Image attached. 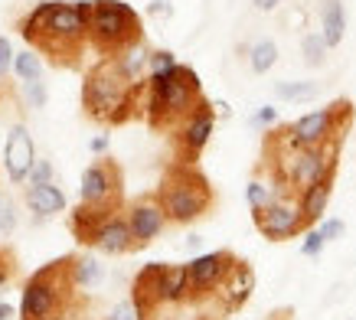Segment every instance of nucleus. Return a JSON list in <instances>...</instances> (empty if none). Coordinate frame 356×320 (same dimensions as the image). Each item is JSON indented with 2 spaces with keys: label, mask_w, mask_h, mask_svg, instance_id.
<instances>
[{
  "label": "nucleus",
  "mask_w": 356,
  "mask_h": 320,
  "mask_svg": "<svg viewBox=\"0 0 356 320\" xmlns=\"http://www.w3.org/2000/svg\"><path fill=\"white\" fill-rule=\"evenodd\" d=\"M17 33L26 49L46 59L53 69L79 72L88 46V0H43L26 17H20Z\"/></svg>",
  "instance_id": "obj_1"
},
{
  "label": "nucleus",
  "mask_w": 356,
  "mask_h": 320,
  "mask_svg": "<svg viewBox=\"0 0 356 320\" xmlns=\"http://www.w3.org/2000/svg\"><path fill=\"white\" fill-rule=\"evenodd\" d=\"M88 291L76 278V252L46 262L23 281L20 320H98Z\"/></svg>",
  "instance_id": "obj_2"
},
{
  "label": "nucleus",
  "mask_w": 356,
  "mask_h": 320,
  "mask_svg": "<svg viewBox=\"0 0 356 320\" xmlns=\"http://www.w3.org/2000/svg\"><path fill=\"white\" fill-rule=\"evenodd\" d=\"M147 79L138 82L124 72L121 59H98L82 75V115L102 128H121L134 118H144Z\"/></svg>",
  "instance_id": "obj_3"
},
{
  "label": "nucleus",
  "mask_w": 356,
  "mask_h": 320,
  "mask_svg": "<svg viewBox=\"0 0 356 320\" xmlns=\"http://www.w3.org/2000/svg\"><path fill=\"white\" fill-rule=\"evenodd\" d=\"M203 82L196 69L190 65H173L170 72L151 75L147 79V98H144V121L157 134H173L186 118L203 102Z\"/></svg>",
  "instance_id": "obj_4"
},
{
  "label": "nucleus",
  "mask_w": 356,
  "mask_h": 320,
  "mask_svg": "<svg viewBox=\"0 0 356 320\" xmlns=\"http://www.w3.org/2000/svg\"><path fill=\"white\" fill-rule=\"evenodd\" d=\"M154 193H157L170 225H193L216 209V190L196 163L170 160Z\"/></svg>",
  "instance_id": "obj_5"
},
{
  "label": "nucleus",
  "mask_w": 356,
  "mask_h": 320,
  "mask_svg": "<svg viewBox=\"0 0 356 320\" xmlns=\"http://www.w3.org/2000/svg\"><path fill=\"white\" fill-rule=\"evenodd\" d=\"M144 43L140 13L124 0H88V46L98 59H118Z\"/></svg>",
  "instance_id": "obj_6"
},
{
  "label": "nucleus",
  "mask_w": 356,
  "mask_h": 320,
  "mask_svg": "<svg viewBox=\"0 0 356 320\" xmlns=\"http://www.w3.org/2000/svg\"><path fill=\"white\" fill-rule=\"evenodd\" d=\"M79 203L98 213L118 216L124 213V170L115 157H98L82 170V183H79Z\"/></svg>",
  "instance_id": "obj_7"
},
{
  "label": "nucleus",
  "mask_w": 356,
  "mask_h": 320,
  "mask_svg": "<svg viewBox=\"0 0 356 320\" xmlns=\"http://www.w3.org/2000/svg\"><path fill=\"white\" fill-rule=\"evenodd\" d=\"M353 118H356L353 102L350 98H337L327 108L307 111L298 121H291L288 131H291V141L298 147H324V144H334V141L346 138Z\"/></svg>",
  "instance_id": "obj_8"
},
{
  "label": "nucleus",
  "mask_w": 356,
  "mask_h": 320,
  "mask_svg": "<svg viewBox=\"0 0 356 320\" xmlns=\"http://www.w3.org/2000/svg\"><path fill=\"white\" fill-rule=\"evenodd\" d=\"M252 223L268 242H291V239H298V235L311 229L294 193H275L271 203L252 209Z\"/></svg>",
  "instance_id": "obj_9"
},
{
  "label": "nucleus",
  "mask_w": 356,
  "mask_h": 320,
  "mask_svg": "<svg viewBox=\"0 0 356 320\" xmlns=\"http://www.w3.org/2000/svg\"><path fill=\"white\" fill-rule=\"evenodd\" d=\"M236 262L238 255L229 248H216V252H206V255H196L193 262H186V304L196 307V304L216 298V291L222 288V281Z\"/></svg>",
  "instance_id": "obj_10"
},
{
  "label": "nucleus",
  "mask_w": 356,
  "mask_h": 320,
  "mask_svg": "<svg viewBox=\"0 0 356 320\" xmlns=\"http://www.w3.org/2000/svg\"><path fill=\"white\" fill-rule=\"evenodd\" d=\"M213 131H216V105H213L209 98H203V102L196 105L193 115L170 134L173 160H177V163H196V160L203 157Z\"/></svg>",
  "instance_id": "obj_11"
},
{
  "label": "nucleus",
  "mask_w": 356,
  "mask_h": 320,
  "mask_svg": "<svg viewBox=\"0 0 356 320\" xmlns=\"http://www.w3.org/2000/svg\"><path fill=\"white\" fill-rule=\"evenodd\" d=\"M124 216H128L131 235H134V252H144L147 246H154L161 232L167 229V213H163L157 193H140L134 196L128 206H124Z\"/></svg>",
  "instance_id": "obj_12"
},
{
  "label": "nucleus",
  "mask_w": 356,
  "mask_h": 320,
  "mask_svg": "<svg viewBox=\"0 0 356 320\" xmlns=\"http://www.w3.org/2000/svg\"><path fill=\"white\" fill-rule=\"evenodd\" d=\"M163 278H167V262H151L144 265L131 281V304L138 310V320L157 317V310L167 307L163 301Z\"/></svg>",
  "instance_id": "obj_13"
},
{
  "label": "nucleus",
  "mask_w": 356,
  "mask_h": 320,
  "mask_svg": "<svg viewBox=\"0 0 356 320\" xmlns=\"http://www.w3.org/2000/svg\"><path fill=\"white\" fill-rule=\"evenodd\" d=\"M252 291H255V268L248 265L245 258H238L213 301L219 304V314H236V310H242L248 304Z\"/></svg>",
  "instance_id": "obj_14"
},
{
  "label": "nucleus",
  "mask_w": 356,
  "mask_h": 320,
  "mask_svg": "<svg viewBox=\"0 0 356 320\" xmlns=\"http://www.w3.org/2000/svg\"><path fill=\"white\" fill-rule=\"evenodd\" d=\"M3 167L10 183H23L30 177V170L36 167V147H33L30 131L23 125H13V131L7 134V147H3Z\"/></svg>",
  "instance_id": "obj_15"
},
{
  "label": "nucleus",
  "mask_w": 356,
  "mask_h": 320,
  "mask_svg": "<svg viewBox=\"0 0 356 320\" xmlns=\"http://www.w3.org/2000/svg\"><path fill=\"white\" fill-rule=\"evenodd\" d=\"M23 203L36 219H53L56 213H65V193L56 183H40L23 190Z\"/></svg>",
  "instance_id": "obj_16"
},
{
  "label": "nucleus",
  "mask_w": 356,
  "mask_h": 320,
  "mask_svg": "<svg viewBox=\"0 0 356 320\" xmlns=\"http://www.w3.org/2000/svg\"><path fill=\"white\" fill-rule=\"evenodd\" d=\"M334 180H337V177H324V180L311 183L307 190L298 193L301 213H304V219H307V225H311V229L317 223H324V213H327V206H330V196H334Z\"/></svg>",
  "instance_id": "obj_17"
},
{
  "label": "nucleus",
  "mask_w": 356,
  "mask_h": 320,
  "mask_svg": "<svg viewBox=\"0 0 356 320\" xmlns=\"http://www.w3.org/2000/svg\"><path fill=\"white\" fill-rule=\"evenodd\" d=\"M95 248L102 252V255H131V252H134V235H131L128 216L124 213L115 216V219L102 229Z\"/></svg>",
  "instance_id": "obj_18"
},
{
  "label": "nucleus",
  "mask_w": 356,
  "mask_h": 320,
  "mask_svg": "<svg viewBox=\"0 0 356 320\" xmlns=\"http://www.w3.org/2000/svg\"><path fill=\"white\" fill-rule=\"evenodd\" d=\"M321 33H324V40L330 49L343 43V36H346L343 0H321Z\"/></svg>",
  "instance_id": "obj_19"
},
{
  "label": "nucleus",
  "mask_w": 356,
  "mask_h": 320,
  "mask_svg": "<svg viewBox=\"0 0 356 320\" xmlns=\"http://www.w3.org/2000/svg\"><path fill=\"white\" fill-rule=\"evenodd\" d=\"M163 301H167V307H180V304H186V265H167Z\"/></svg>",
  "instance_id": "obj_20"
},
{
  "label": "nucleus",
  "mask_w": 356,
  "mask_h": 320,
  "mask_svg": "<svg viewBox=\"0 0 356 320\" xmlns=\"http://www.w3.org/2000/svg\"><path fill=\"white\" fill-rule=\"evenodd\" d=\"M278 63V43L275 40H259V43L248 49V65L255 75L271 72V65Z\"/></svg>",
  "instance_id": "obj_21"
},
{
  "label": "nucleus",
  "mask_w": 356,
  "mask_h": 320,
  "mask_svg": "<svg viewBox=\"0 0 356 320\" xmlns=\"http://www.w3.org/2000/svg\"><path fill=\"white\" fill-rule=\"evenodd\" d=\"M275 95L281 102H314V98L321 95V86L317 82H275Z\"/></svg>",
  "instance_id": "obj_22"
},
{
  "label": "nucleus",
  "mask_w": 356,
  "mask_h": 320,
  "mask_svg": "<svg viewBox=\"0 0 356 320\" xmlns=\"http://www.w3.org/2000/svg\"><path fill=\"white\" fill-rule=\"evenodd\" d=\"M76 278H79V285L86 291L98 288V281H102V265H98V258L95 255H79L76 252Z\"/></svg>",
  "instance_id": "obj_23"
},
{
  "label": "nucleus",
  "mask_w": 356,
  "mask_h": 320,
  "mask_svg": "<svg viewBox=\"0 0 356 320\" xmlns=\"http://www.w3.org/2000/svg\"><path fill=\"white\" fill-rule=\"evenodd\" d=\"M327 40H324V33H307L301 40V53H304V63L311 65V69H317V65H324L327 63Z\"/></svg>",
  "instance_id": "obj_24"
},
{
  "label": "nucleus",
  "mask_w": 356,
  "mask_h": 320,
  "mask_svg": "<svg viewBox=\"0 0 356 320\" xmlns=\"http://www.w3.org/2000/svg\"><path fill=\"white\" fill-rule=\"evenodd\" d=\"M17 271H20V255H17V248L7 246V242H0V291L17 281Z\"/></svg>",
  "instance_id": "obj_25"
},
{
  "label": "nucleus",
  "mask_w": 356,
  "mask_h": 320,
  "mask_svg": "<svg viewBox=\"0 0 356 320\" xmlns=\"http://www.w3.org/2000/svg\"><path fill=\"white\" fill-rule=\"evenodd\" d=\"M13 69L20 75V82H36V79H43V59L33 53V49L17 56V59H13Z\"/></svg>",
  "instance_id": "obj_26"
},
{
  "label": "nucleus",
  "mask_w": 356,
  "mask_h": 320,
  "mask_svg": "<svg viewBox=\"0 0 356 320\" xmlns=\"http://www.w3.org/2000/svg\"><path fill=\"white\" fill-rule=\"evenodd\" d=\"M275 183L271 180H252L245 186V200H248V209H259V206H265V203H271V200H275Z\"/></svg>",
  "instance_id": "obj_27"
},
{
  "label": "nucleus",
  "mask_w": 356,
  "mask_h": 320,
  "mask_svg": "<svg viewBox=\"0 0 356 320\" xmlns=\"http://www.w3.org/2000/svg\"><path fill=\"white\" fill-rule=\"evenodd\" d=\"M324 246H327V239L321 235V229L314 225V229H307L304 232V242H301V255H307V258H317L321 252H324Z\"/></svg>",
  "instance_id": "obj_28"
},
{
  "label": "nucleus",
  "mask_w": 356,
  "mask_h": 320,
  "mask_svg": "<svg viewBox=\"0 0 356 320\" xmlns=\"http://www.w3.org/2000/svg\"><path fill=\"white\" fill-rule=\"evenodd\" d=\"M248 125L255 131H271L275 125H278V108H271V105H261L255 115L248 118Z\"/></svg>",
  "instance_id": "obj_29"
},
{
  "label": "nucleus",
  "mask_w": 356,
  "mask_h": 320,
  "mask_svg": "<svg viewBox=\"0 0 356 320\" xmlns=\"http://www.w3.org/2000/svg\"><path fill=\"white\" fill-rule=\"evenodd\" d=\"M177 65V56L170 49H154L151 53V75H161V72H170Z\"/></svg>",
  "instance_id": "obj_30"
},
{
  "label": "nucleus",
  "mask_w": 356,
  "mask_h": 320,
  "mask_svg": "<svg viewBox=\"0 0 356 320\" xmlns=\"http://www.w3.org/2000/svg\"><path fill=\"white\" fill-rule=\"evenodd\" d=\"M40 183H53V163L49 160H36V167L26 177V186H40Z\"/></svg>",
  "instance_id": "obj_31"
},
{
  "label": "nucleus",
  "mask_w": 356,
  "mask_h": 320,
  "mask_svg": "<svg viewBox=\"0 0 356 320\" xmlns=\"http://www.w3.org/2000/svg\"><path fill=\"white\" fill-rule=\"evenodd\" d=\"M13 225H17V213H13V203L3 196L0 200V232H3V239L13 232Z\"/></svg>",
  "instance_id": "obj_32"
},
{
  "label": "nucleus",
  "mask_w": 356,
  "mask_h": 320,
  "mask_svg": "<svg viewBox=\"0 0 356 320\" xmlns=\"http://www.w3.org/2000/svg\"><path fill=\"white\" fill-rule=\"evenodd\" d=\"M98 320H138V310H134L131 301H121V304H115L105 317H98Z\"/></svg>",
  "instance_id": "obj_33"
},
{
  "label": "nucleus",
  "mask_w": 356,
  "mask_h": 320,
  "mask_svg": "<svg viewBox=\"0 0 356 320\" xmlns=\"http://www.w3.org/2000/svg\"><path fill=\"white\" fill-rule=\"evenodd\" d=\"M13 49H10V40L7 36H0V79H7V72L13 69Z\"/></svg>",
  "instance_id": "obj_34"
},
{
  "label": "nucleus",
  "mask_w": 356,
  "mask_h": 320,
  "mask_svg": "<svg viewBox=\"0 0 356 320\" xmlns=\"http://www.w3.org/2000/svg\"><path fill=\"white\" fill-rule=\"evenodd\" d=\"M26 98H30L33 108H43V105H46V86H43V79H36V82H26Z\"/></svg>",
  "instance_id": "obj_35"
},
{
  "label": "nucleus",
  "mask_w": 356,
  "mask_h": 320,
  "mask_svg": "<svg viewBox=\"0 0 356 320\" xmlns=\"http://www.w3.org/2000/svg\"><path fill=\"white\" fill-rule=\"evenodd\" d=\"M317 229H321V235H324L327 242H337V239H340V235H343V219H324V223L317 225Z\"/></svg>",
  "instance_id": "obj_36"
},
{
  "label": "nucleus",
  "mask_w": 356,
  "mask_h": 320,
  "mask_svg": "<svg viewBox=\"0 0 356 320\" xmlns=\"http://www.w3.org/2000/svg\"><path fill=\"white\" fill-rule=\"evenodd\" d=\"M147 13H151V17H170V13H173V0H151Z\"/></svg>",
  "instance_id": "obj_37"
},
{
  "label": "nucleus",
  "mask_w": 356,
  "mask_h": 320,
  "mask_svg": "<svg viewBox=\"0 0 356 320\" xmlns=\"http://www.w3.org/2000/svg\"><path fill=\"white\" fill-rule=\"evenodd\" d=\"M108 144H111V138L108 134H98V138H92V154H98V157H105V150H108Z\"/></svg>",
  "instance_id": "obj_38"
},
{
  "label": "nucleus",
  "mask_w": 356,
  "mask_h": 320,
  "mask_svg": "<svg viewBox=\"0 0 356 320\" xmlns=\"http://www.w3.org/2000/svg\"><path fill=\"white\" fill-rule=\"evenodd\" d=\"M281 3H284V0H252V7L259 13H271L275 7H281Z\"/></svg>",
  "instance_id": "obj_39"
},
{
  "label": "nucleus",
  "mask_w": 356,
  "mask_h": 320,
  "mask_svg": "<svg viewBox=\"0 0 356 320\" xmlns=\"http://www.w3.org/2000/svg\"><path fill=\"white\" fill-rule=\"evenodd\" d=\"M7 317H13V307L7 301H0V320H7Z\"/></svg>",
  "instance_id": "obj_40"
},
{
  "label": "nucleus",
  "mask_w": 356,
  "mask_h": 320,
  "mask_svg": "<svg viewBox=\"0 0 356 320\" xmlns=\"http://www.w3.org/2000/svg\"><path fill=\"white\" fill-rule=\"evenodd\" d=\"M200 242H203L200 235H190V239H186V248H200Z\"/></svg>",
  "instance_id": "obj_41"
},
{
  "label": "nucleus",
  "mask_w": 356,
  "mask_h": 320,
  "mask_svg": "<svg viewBox=\"0 0 356 320\" xmlns=\"http://www.w3.org/2000/svg\"><path fill=\"white\" fill-rule=\"evenodd\" d=\"M271 320H288V314H275V317H271Z\"/></svg>",
  "instance_id": "obj_42"
},
{
  "label": "nucleus",
  "mask_w": 356,
  "mask_h": 320,
  "mask_svg": "<svg viewBox=\"0 0 356 320\" xmlns=\"http://www.w3.org/2000/svg\"><path fill=\"white\" fill-rule=\"evenodd\" d=\"M196 320H222V317H206V314H203V317H196Z\"/></svg>",
  "instance_id": "obj_43"
},
{
  "label": "nucleus",
  "mask_w": 356,
  "mask_h": 320,
  "mask_svg": "<svg viewBox=\"0 0 356 320\" xmlns=\"http://www.w3.org/2000/svg\"><path fill=\"white\" fill-rule=\"evenodd\" d=\"M0 242H3V232H0Z\"/></svg>",
  "instance_id": "obj_44"
}]
</instances>
